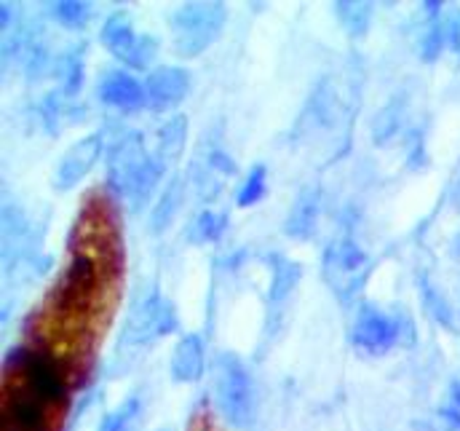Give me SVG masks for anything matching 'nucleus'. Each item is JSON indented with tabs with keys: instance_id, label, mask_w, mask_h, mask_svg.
Here are the masks:
<instances>
[{
	"instance_id": "1",
	"label": "nucleus",
	"mask_w": 460,
	"mask_h": 431,
	"mask_svg": "<svg viewBox=\"0 0 460 431\" xmlns=\"http://www.w3.org/2000/svg\"><path fill=\"white\" fill-rule=\"evenodd\" d=\"M123 238L113 199L92 191L70 233V260L30 319L32 348L49 354L73 386L89 378L123 282Z\"/></svg>"
},
{
	"instance_id": "2",
	"label": "nucleus",
	"mask_w": 460,
	"mask_h": 431,
	"mask_svg": "<svg viewBox=\"0 0 460 431\" xmlns=\"http://www.w3.org/2000/svg\"><path fill=\"white\" fill-rule=\"evenodd\" d=\"M70 378L38 348H11L3 362V431H62Z\"/></svg>"
},
{
	"instance_id": "3",
	"label": "nucleus",
	"mask_w": 460,
	"mask_h": 431,
	"mask_svg": "<svg viewBox=\"0 0 460 431\" xmlns=\"http://www.w3.org/2000/svg\"><path fill=\"white\" fill-rule=\"evenodd\" d=\"M226 22H228V5L220 0H209V3L193 0L177 5V11L169 16L174 51L182 59H193L204 54L223 35Z\"/></svg>"
},
{
	"instance_id": "4",
	"label": "nucleus",
	"mask_w": 460,
	"mask_h": 431,
	"mask_svg": "<svg viewBox=\"0 0 460 431\" xmlns=\"http://www.w3.org/2000/svg\"><path fill=\"white\" fill-rule=\"evenodd\" d=\"M215 400L230 427L246 429L254 418V383L246 364L223 351L215 359Z\"/></svg>"
},
{
	"instance_id": "5",
	"label": "nucleus",
	"mask_w": 460,
	"mask_h": 431,
	"mask_svg": "<svg viewBox=\"0 0 460 431\" xmlns=\"http://www.w3.org/2000/svg\"><path fill=\"white\" fill-rule=\"evenodd\" d=\"M350 337L358 348H364L369 354H385L396 343H402V346L415 343V322L404 309L385 314L372 303H361L356 311Z\"/></svg>"
},
{
	"instance_id": "6",
	"label": "nucleus",
	"mask_w": 460,
	"mask_h": 431,
	"mask_svg": "<svg viewBox=\"0 0 460 431\" xmlns=\"http://www.w3.org/2000/svg\"><path fill=\"white\" fill-rule=\"evenodd\" d=\"M350 110L353 105H348L345 94H341V86L335 78H324L308 108L303 110V118L297 123V134L300 137H314L316 131H338V137H343L348 142V134H350Z\"/></svg>"
},
{
	"instance_id": "7",
	"label": "nucleus",
	"mask_w": 460,
	"mask_h": 431,
	"mask_svg": "<svg viewBox=\"0 0 460 431\" xmlns=\"http://www.w3.org/2000/svg\"><path fill=\"white\" fill-rule=\"evenodd\" d=\"M100 38L115 59H120L123 65H128L134 70H145L158 54V38L147 35V32L137 35L131 27V16L126 11H115L108 16Z\"/></svg>"
},
{
	"instance_id": "8",
	"label": "nucleus",
	"mask_w": 460,
	"mask_h": 431,
	"mask_svg": "<svg viewBox=\"0 0 460 431\" xmlns=\"http://www.w3.org/2000/svg\"><path fill=\"white\" fill-rule=\"evenodd\" d=\"M177 329V311L169 298L158 290H150L126 317L123 324V343L126 346H145L161 335Z\"/></svg>"
},
{
	"instance_id": "9",
	"label": "nucleus",
	"mask_w": 460,
	"mask_h": 431,
	"mask_svg": "<svg viewBox=\"0 0 460 431\" xmlns=\"http://www.w3.org/2000/svg\"><path fill=\"white\" fill-rule=\"evenodd\" d=\"M324 282L338 298H350L369 271V257L353 238H338L324 252Z\"/></svg>"
},
{
	"instance_id": "10",
	"label": "nucleus",
	"mask_w": 460,
	"mask_h": 431,
	"mask_svg": "<svg viewBox=\"0 0 460 431\" xmlns=\"http://www.w3.org/2000/svg\"><path fill=\"white\" fill-rule=\"evenodd\" d=\"M147 158H150V153L145 148L142 134H137V131L120 134L108 156V188L120 199H126L131 193L134 183L139 180Z\"/></svg>"
},
{
	"instance_id": "11",
	"label": "nucleus",
	"mask_w": 460,
	"mask_h": 431,
	"mask_svg": "<svg viewBox=\"0 0 460 431\" xmlns=\"http://www.w3.org/2000/svg\"><path fill=\"white\" fill-rule=\"evenodd\" d=\"M100 156H102V134H86V137H81L62 156V161L57 166V175H54V188L57 191L75 188L94 169V164L100 161Z\"/></svg>"
},
{
	"instance_id": "12",
	"label": "nucleus",
	"mask_w": 460,
	"mask_h": 431,
	"mask_svg": "<svg viewBox=\"0 0 460 431\" xmlns=\"http://www.w3.org/2000/svg\"><path fill=\"white\" fill-rule=\"evenodd\" d=\"M145 92H147V105L155 112L177 108L188 92H190V73L185 67H155L145 78Z\"/></svg>"
},
{
	"instance_id": "13",
	"label": "nucleus",
	"mask_w": 460,
	"mask_h": 431,
	"mask_svg": "<svg viewBox=\"0 0 460 431\" xmlns=\"http://www.w3.org/2000/svg\"><path fill=\"white\" fill-rule=\"evenodd\" d=\"M100 100L111 108L139 110L147 105V92L134 76L123 70H108L100 81Z\"/></svg>"
},
{
	"instance_id": "14",
	"label": "nucleus",
	"mask_w": 460,
	"mask_h": 431,
	"mask_svg": "<svg viewBox=\"0 0 460 431\" xmlns=\"http://www.w3.org/2000/svg\"><path fill=\"white\" fill-rule=\"evenodd\" d=\"M319 204H322V191H319V185H305V188L297 193V199H295L289 215L284 220V233H287L289 238H300V241L311 238L314 230H316V220H319Z\"/></svg>"
},
{
	"instance_id": "15",
	"label": "nucleus",
	"mask_w": 460,
	"mask_h": 431,
	"mask_svg": "<svg viewBox=\"0 0 460 431\" xmlns=\"http://www.w3.org/2000/svg\"><path fill=\"white\" fill-rule=\"evenodd\" d=\"M204 375V340L196 332H188L177 340L172 351V378L177 383H196Z\"/></svg>"
},
{
	"instance_id": "16",
	"label": "nucleus",
	"mask_w": 460,
	"mask_h": 431,
	"mask_svg": "<svg viewBox=\"0 0 460 431\" xmlns=\"http://www.w3.org/2000/svg\"><path fill=\"white\" fill-rule=\"evenodd\" d=\"M185 139H188V118L182 112L166 118V123L158 129V137H155V156L164 161V164H172L174 158H180L182 148H185Z\"/></svg>"
},
{
	"instance_id": "17",
	"label": "nucleus",
	"mask_w": 460,
	"mask_h": 431,
	"mask_svg": "<svg viewBox=\"0 0 460 431\" xmlns=\"http://www.w3.org/2000/svg\"><path fill=\"white\" fill-rule=\"evenodd\" d=\"M270 271H273V279H270L268 301H270V306H279V303H284V301L292 295V290L297 287L303 268H300L297 263H292L289 257H284V255H270Z\"/></svg>"
},
{
	"instance_id": "18",
	"label": "nucleus",
	"mask_w": 460,
	"mask_h": 431,
	"mask_svg": "<svg viewBox=\"0 0 460 431\" xmlns=\"http://www.w3.org/2000/svg\"><path fill=\"white\" fill-rule=\"evenodd\" d=\"M332 8H335V16L341 19V24L350 38L367 35V30L372 24V13H375L372 3H367V0H338V3H332Z\"/></svg>"
},
{
	"instance_id": "19",
	"label": "nucleus",
	"mask_w": 460,
	"mask_h": 431,
	"mask_svg": "<svg viewBox=\"0 0 460 431\" xmlns=\"http://www.w3.org/2000/svg\"><path fill=\"white\" fill-rule=\"evenodd\" d=\"M180 204H182V177H180V175H174V177L166 183V188H164V193H161L158 204L153 207V215H150V230H153V233H164V230L172 225V220H174V215H177Z\"/></svg>"
},
{
	"instance_id": "20",
	"label": "nucleus",
	"mask_w": 460,
	"mask_h": 431,
	"mask_svg": "<svg viewBox=\"0 0 460 431\" xmlns=\"http://www.w3.org/2000/svg\"><path fill=\"white\" fill-rule=\"evenodd\" d=\"M402 118H404V100L394 97L372 121V142L385 145L391 137H396V131L402 129Z\"/></svg>"
},
{
	"instance_id": "21",
	"label": "nucleus",
	"mask_w": 460,
	"mask_h": 431,
	"mask_svg": "<svg viewBox=\"0 0 460 431\" xmlns=\"http://www.w3.org/2000/svg\"><path fill=\"white\" fill-rule=\"evenodd\" d=\"M420 298H423V306L426 311L431 314L434 322H439L447 329H456V319H453V309H450V301L437 290V284H431L426 276L420 279Z\"/></svg>"
},
{
	"instance_id": "22",
	"label": "nucleus",
	"mask_w": 460,
	"mask_h": 431,
	"mask_svg": "<svg viewBox=\"0 0 460 431\" xmlns=\"http://www.w3.org/2000/svg\"><path fill=\"white\" fill-rule=\"evenodd\" d=\"M57 76L62 78V94L70 100L81 92L84 86V54H78V49H73L70 54H65L59 59Z\"/></svg>"
},
{
	"instance_id": "23",
	"label": "nucleus",
	"mask_w": 460,
	"mask_h": 431,
	"mask_svg": "<svg viewBox=\"0 0 460 431\" xmlns=\"http://www.w3.org/2000/svg\"><path fill=\"white\" fill-rule=\"evenodd\" d=\"M49 13L65 24V27H84L92 16V3H81V0H57L49 3Z\"/></svg>"
},
{
	"instance_id": "24",
	"label": "nucleus",
	"mask_w": 460,
	"mask_h": 431,
	"mask_svg": "<svg viewBox=\"0 0 460 431\" xmlns=\"http://www.w3.org/2000/svg\"><path fill=\"white\" fill-rule=\"evenodd\" d=\"M445 40H447V24L439 22V19H431L420 35V43H418V54L423 62H434L439 59L442 49H445Z\"/></svg>"
},
{
	"instance_id": "25",
	"label": "nucleus",
	"mask_w": 460,
	"mask_h": 431,
	"mask_svg": "<svg viewBox=\"0 0 460 431\" xmlns=\"http://www.w3.org/2000/svg\"><path fill=\"white\" fill-rule=\"evenodd\" d=\"M226 225H228V217L207 210V212H201V215L193 220L188 236H190V241H217L223 236Z\"/></svg>"
},
{
	"instance_id": "26",
	"label": "nucleus",
	"mask_w": 460,
	"mask_h": 431,
	"mask_svg": "<svg viewBox=\"0 0 460 431\" xmlns=\"http://www.w3.org/2000/svg\"><path fill=\"white\" fill-rule=\"evenodd\" d=\"M265 177H268V169L262 164L252 166L249 177L243 180L241 191H238V207H254L262 196H265Z\"/></svg>"
},
{
	"instance_id": "27",
	"label": "nucleus",
	"mask_w": 460,
	"mask_h": 431,
	"mask_svg": "<svg viewBox=\"0 0 460 431\" xmlns=\"http://www.w3.org/2000/svg\"><path fill=\"white\" fill-rule=\"evenodd\" d=\"M139 416V397H128L120 408H115L113 413H108L100 424V431H128V427L137 421Z\"/></svg>"
},
{
	"instance_id": "28",
	"label": "nucleus",
	"mask_w": 460,
	"mask_h": 431,
	"mask_svg": "<svg viewBox=\"0 0 460 431\" xmlns=\"http://www.w3.org/2000/svg\"><path fill=\"white\" fill-rule=\"evenodd\" d=\"M439 421L447 431H460V381L450 386L447 402L439 408Z\"/></svg>"
},
{
	"instance_id": "29",
	"label": "nucleus",
	"mask_w": 460,
	"mask_h": 431,
	"mask_svg": "<svg viewBox=\"0 0 460 431\" xmlns=\"http://www.w3.org/2000/svg\"><path fill=\"white\" fill-rule=\"evenodd\" d=\"M447 40H450L453 51L460 57V8H456L447 19Z\"/></svg>"
},
{
	"instance_id": "30",
	"label": "nucleus",
	"mask_w": 460,
	"mask_h": 431,
	"mask_svg": "<svg viewBox=\"0 0 460 431\" xmlns=\"http://www.w3.org/2000/svg\"><path fill=\"white\" fill-rule=\"evenodd\" d=\"M426 164V150H423V137L415 131L410 142V166H423Z\"/></svg>"
},
{
	"instance_id": "31",
	"label": "nucleus",
	"mask_w": 460,
	"mask_h": 431,
	"mask_svg": "<svg viewBox=\"0 0 460 431\" xmlns=\"http://www.w3.org/2000/svg\"><path fill=\"white\" fill-rule=\"evenodd\" d=\"M450 199H453V207L460 212V177L456 180V185H453V193H450Z\"/></svg>"
},
{
	"instance_id": "32",
	"label": "nucleus",
	"mask_w": 460,
	"mask_h": 431,
	"mask_svg": "<svg viewBox=\"0 0 460 431\" xmlns=\"http://www.w3.org/2000/svg\"><path fill=\"white\" fill-rule=\"evenodd\" d=\"M453 257H456V260H460V233L456 236V238H453Z\"/></svg>"
},
{
	"instance_id": "33",
	"label": "nucleus",
	"mask_w": 460,
	"mask_h": 431,
	"mask_svg": "<svg viewBox=\"0 0 460 431\" xmlns=\"http://www.w3.org/2000/svg\"><path fill=\"white\" fill-rule=\"evenodd\" d=\"M207 431H212V429H207Z\"/></svg>"
}]
</instances>
